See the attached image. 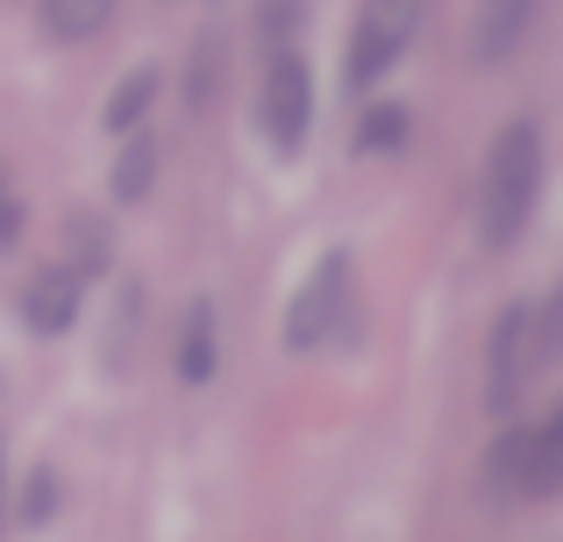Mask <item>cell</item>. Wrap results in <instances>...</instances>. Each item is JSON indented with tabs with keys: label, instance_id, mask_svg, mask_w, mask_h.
Returning a JSON list of instances; mask_svg holds the SVG:
<instances>
[{
	"label": "cell",
	"instance_id": "9",
	"mask_svg": "<svg viewBox=\"0 0 563 542\" xmlns=\"http://www.w3.org/2000/svg\"><path fill=\"white\" fill-rule=\"evenodd\" d=\"M122 157H114V200L122 208H136V200H151V179H157V157H165V143L151 136V129H122Z\"/></svg>",
	"mask_w": 563,
	"mask_h": 542
},
{
	"label": "cell",
	"instance_id": "8",
	"mask_svg": "<svg viewBox=\"0 0 563 542\" xmlns=\"http://www.w3.org/2000/svg\"><path fill=\"white\" fill-rule=\"evenodd\" d=\"M528 22H536V0H485V22H478V65H507L521 51Z\"/></svg>",
	"mask_w": 563,
	"mask_h": 542
},
{
	"label": "cell",
	"instance_id": "15",
	"mask_svg": "<svg viewBox=\"0 0 563 542\" xmlns=\"http://www.w3.org/2000/svg\"><path fill=\"white\" fill-rule=\"evenodd\" d=\"M300 14H307V0H257V36L272 43H292V29H300Z\"/></svg>",
	"mask_w": 563,
	"mask_h": 542
},
{
	"label": "cell",
	"instance_id": "4",
	"mask_svg": "<svg viewBox=\"0 0 563 542\" xmlns=\"http://www.w3.org/2000/svg\"><path fill=\"white\" fill-rule=\"evenodd\" d=\"M343 307H350V257L329 251L286 307V350H321L335 335V321H343Z\"/></svg>",
	"mask_w": 563,
	"mask_h": 542
},
{
	"label": "cell",
	"instance_id": "16",
	"mask_svg": "<svg viewBox=\"0 0 563 542\" xmlns=\"http://www.w3.org/2000/svg\"><path fill=\"white\" fill-rule=\"evenodd\" d=\"M399 136H407V108H372L357 129V151H393Z\"/></svg>",
	"mask_w": 563,
	"mask_h": 542
},
{
	"label": "cell",
	"instance_id": "17",
	"mask_svg": "<svg viewBox=\"0 0 563 542\" xmlns=\"http://www.w3.org/2000/svg\"><path fill=\"white\" fill-rule=\"evenodd\" d=\"M57 507V472H29V500H22V521H43Z\"/></svg>",
	"mask_w": 563,
	"mask_h": 542
},
{
	"label": "cell",
	"instance_id": "7",
	"mask_svg": "<svg viewBox=\"0 0 563 542\" xmlns=\"http://www.w3.org/2000/svg\"><path fill=\"white\" fill-rule=\"evenodd\" d=\"M556 486H563V414L536 421L521 450V500H556Z\"/></svg>",
	"mask_w": 563,
	"mask_h": 542
},
{
	"label": "cell",
	"instance_id": "6",
	"mask_svg": "<svg viewBox=\"0 0 563 542\" xmlns=\"http://www.w3.org/2000/svg\"><path fill=\"white\" fill-rule=\"evenodd\" d=\"M79 292H86V278L71 272V265H51V272H36L22 286V321L36 335H57V329H71V314H79Z\"/></svg>",
	"mask_w": 563,
	"mask_h": 542
},
{
	"label": "cell",
	"instance_id": "11",
	"mask_svg": "<svg viewBox=\"0 0 563 542\" xmlns=\"http://www.w3.org/2000/svg\"><path fill=\"white\" fill-rule=\"evenodd\" d=\"M157 93H165V71H157V65H136L122 86H114V100H108V114H100V122L122 136V129H136L143 114H151V100H157Z\"/></svg>",
	"mask_w": 563,
	"mask_h": 542
},
{
	"label": "cell",
	"instance_id": "3",
	"mask_svg": "<svg viewBox=\"0 0 563 542\" xmlns=\"http://www.w3.org/2000/svg\"><path fill=\"white\" fill-rule=\"evenodd\" d=\"M257 114H264V143H272L278 157H300L307 122H314V79H307V65H300L292 51H278V57H272Z\"/></svg>",
	"mask_w": 563,
	"mask_h": 542
},
{
	"label": "cell",
	"instance_id": "18",
	"mask_svg": "<svg viewBox=\"0 0 563 542\" xmlns=\"http://www.w3.org/2000/svg\"><path fill=\"white\" fill-rule=\"evenodd\" d=\"M14 236H22V200H14L8 172H0V251H14Z\"/></svg>",
	"mask_w": 563,
	"mask_h": 542
},
{
	"label": "cell",
	"instance_id": "12",
	"mask_svg": "<svg viewBox=\"0 0 563 542\" xmlns=\"http://www.w3.org/2000/svg\"><path fill=\"white\" fill-rule=\"evenodd\" d=\"M521 450H528V429L507 414V435L485 457V500H521Z\"/></svg>",
	"mask_w": 563,
	"mask_h": 542
},
{
	"label": "cell",
	"instance_id": "10",
	"mask_svg": "<svg viewBox=\"0 0 563 542\" xmlns=\"http://www.w3.org/2000/svg\"><path fill=\"white\" fill-rule=\"evenodd\" d=\"M108 22H114V0H43V8H36V29L51 43H86V36H100Z\"/></svg>",
	"mask_w": 563,
	"mask_h": 542
},
{
	"label": "cell",
	"instance_id": "19",
	"mask_svg": "<svg viewBox=\"0 0 563 542\" xmlns=\"http://www.w3.org/2000/svg\"><path fill=\"white\" fill-rule=\"evenodd\" d=\"M214 100V36L200 43V79H192V108H207Z\"/></svg>",
	"mask_w": 563,
	"mask_h": 542
},
{
	"label": "cell",
	"instance_id": "13",
	"mask_svg": "<svg viewBox=\"0 0 563 542\" xmlns=\"http://www.w3.org/2000/svg\"><path fill=\"white\" fill-rule=\"evenodd\" d=\"M179 372L200 386L214 372V300H192L186 307V335H179Z\"/></svg>",
	"mask_w": 563,
	"mask_h": 542
},
{
	"label": "cell",
	"instance_id": "2",
	"mask_svg": "<svg viewBox=\"0 0 563 542\" xmlns=\"http://www.w3.org/2000/svg\"><path fill=\"white\" fill-rule=\"evenodd\" d=\"M428 0H364L357 14V43H350V86H372L399 65V51L413 43Z\"/></svg>",
	"mask_w": 563,
	"mask_h": 542
},
{
	"label": "cell",
	"instance_id": "1",
	"mask_svg": "<svg viewBox=\"0 0 563 542\" xmlns=\"http://www.w3.org/2000/svg\"><path fill=\"white\" fill-rule=\"evenodd\" d=\"M542 193V129L536 122H514L499 129L493 157H485V193H478V236L485 251H507L514 236L528 229Z\"/></svg>",
	"mask_w": 563,
	"mask_h": 542
},
{
	"label": "cell",
	"instance_id": "5",
	"mask_svg": "<svg viewBox=\"0 0 563 542\" xmlns=\"http://www.w3.org/2000/svg\"><path fill=\"white\" fill-rule=\"evenodd\" d=\"M528 314L536 307H507V314L493 321V350H485V407H493L499 421L521 407V392H528V378H536V350H528Z\"/></svg>",
	"mask_w": 563,
	"mask_h": 542
},
{
	"label": "cell",
	"instance_id": "14",
	"mask_svg": "<svg viewBox=\"0 0 563 542\" xmlns=\"http://www.w3.org/2000/svg\"><path fill=\"white\" fill-rule=\"evenodd\" d=\"M71 272L79 278L108 272V229H100L93 214H71Z\"/></svg>",
	"mask_w": 563,
	"mask_h": 542
}]
</instances>
